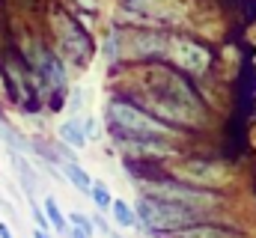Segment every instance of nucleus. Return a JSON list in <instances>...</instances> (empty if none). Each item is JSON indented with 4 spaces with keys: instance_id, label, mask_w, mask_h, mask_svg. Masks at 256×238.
Returning <instances> with one entry per match:
<instances>
[{
    "instance_id": "nucleus-1",
    "label": "nucleus",
    "mask_w": 256,
    "mask_h": 238,
    "mask_svg": "<svg viewBox=\"0 0 256 238\" xmlns=\"http://www.w3.org/2000/svg\"><path fill=\"white\" fill-rule=\"evenodd\" d=\"M152 110L155 119L167 125H196L202 119V104L194 90L173 72H158V84L152 86Z\"/></svg>"
},
{
    "instance_id": "nucleus-2",
    "label": "nucleus",
    "mask_w": 256,
    "mask_h": 238,
    "mask_svg": "<svg viewBox=\"0 0 256 238\" xmlns=\"http://www.w3.org/2000/svg\"><path fill=\"white\" fill-rule=\"evenodd\" d=\"M108 125L114 140H173L176 128L155 119L152 114L128 104V102H110L108 104Z\"/></svg>"
},
{
    "instance_id": "nucleus-3",
    "label": "nucleus",
    "mask_w": 256,
    "mask_h": 238,
    "mask_svg": "<svg viewBox=\"0 0 256 238\" xmlns=\"http://www.w3.org/2000/svg\"><path fill=\"white\" fill-rule=\"evenodd\" d=\"M134 214H137L140 230L161 238L173 236V232H179V230L200 220V214L191 212V208H182V206H173V202H164V200H155V196H143V194L134 206Z\"/></svg>"
},
{
    "instance_id": "nucleus-4",
    "label": "nucleus",
    "mask_w": 256,
    "mask_h": 238,
    "mask_svg": "<svg viewBox=\"0 0 256 238\" xmlns=\"http://www.w3.org/2000/svg\"><path fill=\"white\" fill-rule=\"evenodd\" d=\"M137 190L143 196H155V200H164V202H173V206H182V208H191V212H202V208H212L220 202L218 194L212 190H202V188H194L185 182H140Z\"/></svg>"
},
{
    "instance_id": "nucleus-5",
    "label": "nucleus",
    "mask_w": 256,
    "mask_h": 238,
    "mask_svg": "<svg viewBox=\"0 0 256 238\" xmlns=\"http://www.w3.org/2000/svg\"><path fill=\"white\" fill-rule=\"evenodd\" d=\"M170 39L161 33L149 30H114L108 39V60H128V57H152V54H167Z\"/></svg>"
},
{
    "instance_id": "nucleus-6",
    "label": "nucleus",
    "mask_w": 256,
    "mask_h": 238,
    "mask_svg": "<svg viewBox=\"0 0 256 238\" xmlns=\"http://www.w3.org/2000/svg\"><path fill=\"white\" fill-rule=\"evenodd\" d=\"M51 27L57 36V48H60V60H68L72 66H86L92 57V42L86 36V30L68 15V12H54L51 15Z\"/></svg>"
},
{
    "instance_id": "nucleus-7",
    "label": "nucleus",
    "mask_w": 256,
    "mask_h": 238,
    "mask_svg": "<svg viewBox=\"0 0 256 238\" xmlns=\"http://www.w3.org/2000/svg\"><path fill=\"white\" fill-rule=\"evenodd\" d=\"M167 54L173 57V62L182 68V72H191V74H202L206 68H208V51L202 48V45H196L191 39H170V48H167Z\"/></svg>"
},
{
    "instance_id": "nucleus-8",
    "label": "nucleus",
    "mask_w": 256,
    "mask_h": 238,
    "mask_svg": "<svg viewBox=\"0 0 256 238\" xmlns=\"http://www.w3.org/2000/svg\"><path fill=\"white\" fill-rule=\"evenodd\" d=\"M176 176L194 188H212V184H220L226 178V170L220 164H212V161H188V164L176 167Z\"/></svg>"
},
{
    "instance_id": "nucleus-9",
    "label": "nucleus",
    "mask_w": 256,
    "mask_h": 238,
    "mask_svg": "<svg viewBox=\"0 0 256 238\" xmlns=\"http://www.w3.org/2000/svg\"><path fill=\"white\" fill-rule=\"evenodd\" d=\"M167 238H244L238 230H232V226H224V224H191V226H185V230H179V232H173V236Z\"/></svg>"
},
{
    "instance_id": "nucleus-10",
    "label": "nucleus",
    "mask_w": 256,
    "mask_h": 238,
    "mask_svg": "<svg viewBox=\"0 0 256 238\" xmlns=\"http://www.w3.org/2000/svg\"><path fill=\"white\" fill-rule=\"evenodd\" d=\"M9 161H12V170H15V176L21 182V188H24V194L33 200L36 196V190H39V176H36V170H33V164L21 155V152H12L9 149Z\"/></svg>"
},
{
    "instance_id": "nucleus-11",
    "label": "nucleus",
    "mask_w": 256,
    "mask_h": 238,
    "mask_svg": "<svg viewBox=\"0 0 256 238\" xmlns=\"http://www.w3.org/2000/svg\"><path fill=\"white\" fill-rule=\"evenodd\" d=\"M57 137H60V143L68 146V149H84L86 146V134H84V122L80 119H66V122H60Z\"/></svg>"
},
{
    "instance_id": "nucleus-12",
    "label": "nucleus",
    "mask_w": 256,
    "mask_h": 238,
    "mask_svg": "<svg viewBox=\"0 0 256 238\" xmlns=\"http://www.w3.org/2000/svg\"><path fill=\"white\" fill-rule=\"evenodd\" d=\"M60 167H63V178H68V184H72L74 190H80V194L90 196V190H92V178H90V173H86L78 161H66V164H60Z\"/></svg>"
},
{
    "instance_id": "nucleus-13",
    "label": "nucleus",
    "mask_w": 256,
    "mask_h": 238,
    "mask_svg": "<svg viewBox=\"0 0 256 238\" xmlns=\"http://www.w3.org/2000/svg\"><path fill=\"white\" fill-rule=\"evenodd\" d=\"M42 212H45V218H48V224H51V230L57 236H68V218L63 214V208H60V202L54 196H45Z\"/></svg>"
},
{
    "instance_id": "nucleus-14",
    "label": "nucleus",
    "mask_w": 256,
    "mask_h": 238,
    "mask_svg": "<svg viewBox=\"0 0 256 238\" xmlns=\"http://www.w3.org/2000/svg\"><path fill=\"white\" fill-rule=\"evenodd\" d=\"M110 214H114V224H116V226H122V230H134V226H137L134 206H128L126 200H114V206H110Z\"/></svg>"
},
{
    "instance_id": "nucleus-15",
    "label": "nucleus",
    "mask_w": 256,
    "mask_h": 238,
    "mask_svg": "<svg viewBox=\"0 0 256 238\" xmlns=\"http://www.w3.org/2000/svg\"><path fill=\"white\" fill-rule=\"evenodd\" d=\"M90 200H92V206H96L98 212H110V206H114V194L108 190V184H104V182H96V178H92Z\"/></svg>"
},
{
    "instance_id": "nucleus-16",
    "label": "nucleus",
    "mask_w": 256,
    "mask_h": 238,
    "mask_svg": "<svg viewBox=\"0 0 256 238\" xmlns=\"http://www.w3.org/2000/svg\"><path fill=\"white\" fill-rule=\"evenodd\" d=\"M122 6L137 15H164V0H122Z\"/></svg>"
},
{
    "instance_id": "nucleus-17",
    "label": "nucleus",
    "mask_w": 256,
    "mask_h": 238,
    "mask_svg": "<svg viewBox=\"0 0 256 238\" xmlns=\"http://www.w3.org/2000/svg\"><path fill=\"white\" fill-rule=\"evenodd\" d=\"M68 226H74V230H80L84 236H96V224H92V218H86V214H80V212H72L68 214Z\"/></svg>"
},
{
    "instance_id": "nucleus-18",
    "label": "nucleus",
    "mask_w": 256,
    "mask_h": 238,
    "mask_svg": "<svg viewBox=\"0 0 256 238\" xmlns=\"http://www.w3.org/2000/svg\"><path fill=\"white\" fill-rule=\"evenodd\" d=\"M84 102H86V92H84V90H72V98H68V110H72V114H78V110L84 108Z\"/></svg>"
},
{
    "instance_id": "nucleus-19",
    "label": "nucleus",
    "mask_w": 256,
    "mask_h": 238,
    "mask_svg": "<svg viewBox=\"0 0 256 238\" xmlns=\"http://www.w3.org/2000/svg\"><path fill=\"white\" fill-rule=\"evenodd\" d=\"M98 131H102V128H98V122H96L92 116L84 119V134H86V140H96V137H98Z\"/></svg>"
},
{
    "instance_id": "nucleus-20",
    "label": "nucleus",
    "mask_w": 256,
    "mask_h": 238,
    "mask_svg": "<svg viewBox=\"0 0 256 238\" xmlns=\"http://www.w3.org/2000/svg\"><path fill=\"white\" fill-rule=\"evenodd\" d=\"M0 238H15L12 230H9V224H3V220H0Z\"/></svg>"
},
{
    "instance_id": "nucleus-21",
    "label": "nucleus",
    "mask_w": 256,
    "mask_h": 238,
    "mask_svg": "<svg viewBox=\"0 0 256 238\" xmlns=\"http://www.w3.org/2000/svg\"><path fill=\"white\" fill-rule=\"evenodd\" d=\"M68 238H90V236H84L80 230H74V226H68Z\"/></svg>"
},
{
    "instance_id": "nucleus-22",
    "label": "nucleus",
    "mask_w": 256,
    "mask_h": 238,
    "mask_svg": "<svg viewBox=\"0 0 256 238\" xmlns=\"http://www.w3.org/2000/svg\"><path fill=\"white\" fill-rule=\"evenodd\" d=\"M33 238H54L48 230H33Z\"/></svg>"
},
{
    "instance_id": "nucleus-23",
    "label": "nucleus",
    "mask_w": 256,
    "mask_h": 238,
    "mask_svg": "<svg viewBox=\"0 0 256 238\" xmlns=\"http://www.w3.org/2000/svg\"><path fill=\"white\" fill-rule=\"evenodd\" d=\"M80 3H84V6H96V0H80Z\"/></svg>"
}]
</instances>
